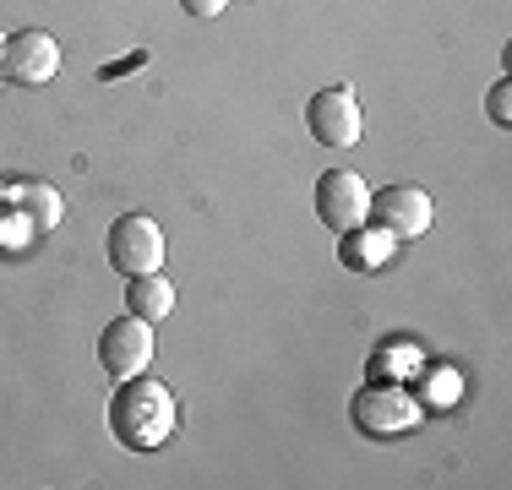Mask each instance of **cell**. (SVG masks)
Returning <instances> with one entry per match:
<instances>
[{
  "label": "cell",
  "instance_id": "cell-10",
  "mask_svg": "<svg viewBox=\"0 0 512 490\" xmlns=\"http://www.w3.org/2000/svg\"><path fill=\"white\" fill-rule=\"evenodd\" d=\"M0 207H11L17 218H28L33 229H55L60 218H66V196L55 186H44V180H17V186L0 191Z\"/></svg>",
  "mask_w": 512,
  "mask_h": 490
},
{
  "label": "cell",
  "instance_id": "cell-9",
  "mask_svg": "<svg viewBox=\"0 0 512 490\" xmlns=\"http://www.w3.org/2000/svg\"><path fill=\"white\" fill-rule=\"evenodd\" d=\"M393 251H398V240L387 235L382 224H371V218L338 235V262H344L349 273H382V267L393 262Z\"/></svg>",
  "mask_w": 512,
  "mask_h": 490
},
{
  "label": "cell",
  "instance_id": "cell-2",
  "mask_svg": "<svg viewBox=\"0 0 512 490\" xmlns=\"http://www.w3.org/2000/svg\"><path fill=\"white\" fill-rule=\"evenodd\" d=\"M420 398L404 387V382H382V376H371L355 398H349V420H355L360 436L371 441H398L409 436L414 425H420Z\"/></svg>",
  "mask_w": 512,
  "mask_h": 490
},
{
  "label": "cell",
  "instance_id": "cell-13",
  "mask_svg": "<svg viewBox=\"0 0 512 490\" xmlns=\"http://www.w3.org/2000/svg\"><path fill=\"white\" fill-rule=\"evenodd\" d=\"M229 0H180V11H186V17H197V22H207V17H218V11H224Z\"/></svg>",
  "mask_w": 512,
  "mask_h": 490
},
{
  "label": "cell",
  "instance_id": "cell-8",
  "mask_svg": "<svg viewBox=\"0 0 512 490\" xmlns=\"http://www.w3.org/2000/svg\"><path fill=\"white\" fill-rule=\"evenodd\" d=\"M371 224H382L393 240H420L436 224V202L420 186H387L371 191Z\"/></svg>",
  "mask_w": 512,
  "mask_h": 490
},
{
  "label": "cell",
  "instance_id": "cell-4",
  "mask_svg": "<svg viewBox=\"0 0 512 490\" xmlns=\"http://www.w3.org/2000/svg\"><path fill=\"white\" fill-rule=\"evenodd\" d=\"M306 131L322 147H355L365 137V115L355 88H322L306 98Z\"/></svg>",
  "mask_w": 512,
  "mask_h": 490
},
{
  "label": "cell",
  "instance_id": "cell-15",
  "mask_svg": "<svg viewBox=\"0 0 512 490\" xmlns=\"http://www.w3.org/2000/svg\"><path fill=\"white\" fill-rule=\"evenodd\" d=\"M0 82H6V71H0Z\"/></svg>",
  "mask_w": 512,
  "mask_h": 490
},
{
  "label": "cell",
  "instance_id": "cell-14",
  "mask_svg": "<svg viewBox=\"0 0 512 490\" xmlns=\"http://www.w3.org/2000/svg\"><path fill=\"white\" fill-rule=\"evenodd\" d=\"M6 218H11V213H6V207H0V245H6Z\"/></svg>",
  "mask_w": 512,
  "mask_h": 490
},
{
  "label": "cell",
  "instance_id": "cell-7",
  "mask_svg": "<svg viewBox=\"0 0 512 490\" xmlns=\"http://www.w3.org/2000/svg\"><path fill=\"white\" fill-rule=\"evenodd\" d=\"M316 218H322L333 235L365 224V218H371V186H365V175H355V169H327V175L316 180Z\"/></svg>",
  "mask_w": 512,
  "mask_h": 490
},
{
  "label": "cell",
  "instance_id": "cell-6",
  "mask_svg": "<svg viewBox=\"0 0 512 490\" xmlns=\"http://www.w3.org/2000/svg\"><path fill=\"white\" fill-rule=\"evenodd\" d=\"M0 71H6V82H17V88H44L60 71V44L44 28H22L0 44Z\"/></svg>",
  "mask_w": 512,
  "mask_h": 490
},
{
  "label": "cell",
  "instance_id": "cell-5",
  "mask_svg": "<svg viewBox=\"0 0 512 490\" xmlns=\"http://www.w3.org/2000/svg\"><path fill=\"white\" fill-rule=\"evenodd\" d=\"M99 365L115 382H126V376H142L153 365V322H142V316H115V322L99 333Z\"/></svg>",
  "mask_w": 512,
  "mask_h": 490
},
{
  "label": "cell",
  "instance_id": "cell-3",
  "mask_svg": "<svg viewBox=\"0 0 512 490\" xmlns=\"http://www.w3.org/2000/svg\"><path fill=\"white\" fill-rule=\"evenodd\" d=\"M104 256L120 278L158 273V267H164V229H158V218H148V213L115 218V224H109V240H104Z\"/></svg>",
  "mask_w": 512,
  "mask_h": 490
},
{
  "label": "cell",
  "instance_id": "cell-11",
  "mask_svg": "<svg viewBox=\"0 0 512 490\" xmlns=\"http://www.w3.org/2000/svg\"><path fill=\"white\" fill-rule=\"evenodd\" d=\"M126 305L142 322H164V316H175V284L164 273H137L126 278Z\"/></svg>",
  "mask_w": 512,
  "mask_h": 490
},
{
  "label": "cell",
  "instance_id": "cell-12",
  "mask_svg": "<svg viewBox=\"0 0 512 490\" xmlns=\"http://www.w3.org/2000/svg\"><path fill=\"white\" fill-rule=\"evenodd\" d=\"M485 115L496 120V126H512V82H496L491 98H485Z\"/></svg>",
  "mask_w": 512,
  "mask_h": 490
},
{
  "label": "cell",
  "instance_id": "cell-1",
  "mask_svg": "<svg viewBox=\"0 0 512 490\" xmlns=\"http://www.w3.org/2000/svg\"><path fill=\"white\" fill-rule=\"evenodd\" d=\"M180 425V409H175V392L153 376H126L120 392L109 398V436L131 452H158Z\"/></svg>",
  "mask_w": 512,
  "mask_h": 490
}]
</instances>
